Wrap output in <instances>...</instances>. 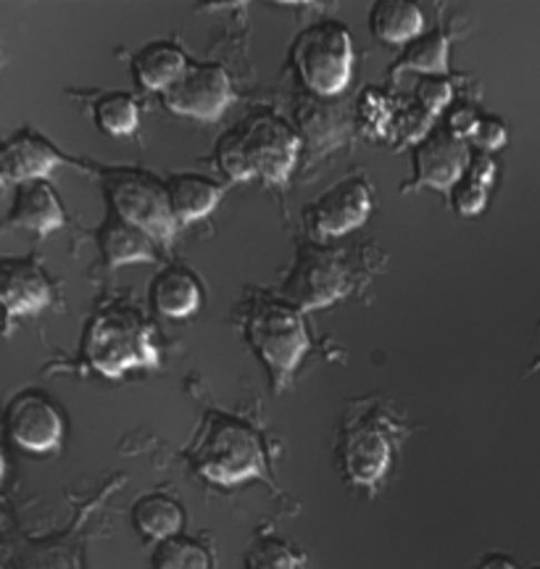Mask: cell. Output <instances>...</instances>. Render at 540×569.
<instances>
[{"label": "cell", "instance_id": "cell-1", "mask_svg": "<svg viewBox=\"0 0 540 569\" xmlns=\"http://www.w3.org/2000/svg\"><path fill=\"white\" fill-rule=\"evenodd\" d=\"M301 140L274 113H253L227 130L217 142L219 169L234 182L261 180L286 184L293 174Z\"/></svg>", "mask_w": 540, "mask_h": 569}, {"label": "cell", "instance_id": "cell-2", "mask_svg": "<svg viewBox=\"0 0 540 569\" xmlns=\"http://www.w3.org/2000/svg\"><path fill=\"white\" fill-rule=\"evenodd\" d=\"M84 359L96 372L117 380L132 367L159 365V348L151 325L138 311L113 303L90 319L84 332Z\"/></svg>", "mask_w": 540, "mask_h": 569}, {"label": "cell", "instance_id": "cell-3", "mask_svg": "<svg viewBox=\"0 0 540 569\" xmlns=\"http://www.w3.org/2000/svg\"><path fill=\"white\" fill-rule=\"evenodd\" d=\"M246 336L256 356L269 369L274 390H286L290 377L311 348L301 309L286 301L261 298L251 306V315L246 319Z\"/></svg>", "mask_w": 540, "mask_h": 569}, {"label": "cell", "instance_id": "cell-4", "mask_svg": "<svg viewBox=\"0 0 540 569\" xmlns=\"http://www.w3.org/2000/svg\"><path fill=\"white\" fill-rule=\"evenodd\" d=\"M196 469L217 486H234L264 475V448L253 427L227 415H211L193 451Z\"/></svg>", "mask_w": 540, "mask_h": 569}, {"label": "cell", "instance_id": "cell-5", "mask_svg": "<svg viewBox=\"0 0 540 569\" xmlns=\"http://www.w3.org/2000/svg\"><path fill=\"white\" fill-rule=\"evenodd\" d=\"M293 63L317 96H338L353 74V42L340 21H317L293 42Z\"/></svg>", "mask_w": 540, "mask_h": 569}, {"label": "cell", "instance_id": "cell-6", "mask_svg": "<svg viewBox=\"0 0 540 569\" xmlns=\"http://www.w3.org/2000/svg\"><path fill=\"white\" fill-rule=\"evenodd\" d=\"M103 184L109 209L146 230L156 243H172L180 224H177L172 206H169L167 182L140 172V169H111Z\"/></svg>", "mask_w": 540, "mask_h": 569}, {"label": "cell", "instance_id": "cell-7", "mask_svg": "<svg viewBox=\"0 0 540 569\" xmlns=\"http://www.w3.org/2000/svg\"><path fill=\"white\" fill-rule=\"evenodd\" d=\"M351 290V269L343 251L322 246L298 248L286 282V296L296 309H322Z\"/></svg>", "mask_w": 540, "mask_h": 569}, {"label": "cell", "instance_id": "cell-8", "mask_svg": "<svg viewBox=\"0 0 540 569\" xmlns=\"http://www.w3.org/2000/svg\"><path fill=\"white\" fill-rule=\"evenodd\" d=\"M163 106L180 117L198 122H217L232 101V80L219 63H193L188 67L172 88L161 92Z\"/></svg>", "mask_w": 540, "mask_h": 569}, {"label": "cell", "instance_id": "cell-9", "mask_svg": "<svg viewBox=\"0 0 540 569\" xmlns=\"http://www.w3.org/2000/svg\"><path fill=\"white\" fill-rule=\"evenodd\" d=\"M414 174L403 184V190L417 188H436V190H453L461 177H464L472 148L469 142L453 138L446 127H432L430 134L414 146Z\"/></svg>", "mask_w": 540, "mask_h": 569}, {"label": "cell", "instance_id": "cell-10", "mask_svg": "<svg viewBox=\"0 0 540 569\" xmlns=\"http://www.w3.org/2000/svg\"><path fill=\"white\" fill-rule=\"evenodd\" d=\"M6 432L24 451L48 453L61 443L63 417L51 398L24 390L6 409Z\"/></svg>", "mask_w": 540, "mask_h": 569}, {"label": "cell", "instance_id": "cell-11", "mask_svg": "<svg viewBox=\"0 0 540 569\" xmlns=\"http://www.w3.org/2000/svg\"><path fill=\"white\" fill-rule=\"evenodd\" d=\"M372 211V188L364 177H348L332 184L309 209V224L317 238H343L359 230Z\"/></svg>", "mask_w": 540, "mask_h": 569}, {"label": "cell", "instance_id": "cell-12", "mask_svg": "<svg viewBox=\"0 0 540 569\" xmlns=\"http://www.w3.org/2000/svg\"><path fill=\"white\" fill-rule=\"evenodd\" d=\"M53 301V284L30 259H0V309L6 319L30 317Z\"/></svg>", "mask_w": 540, "mask_h": 569}, {"label": "cell", "instance_id": "cell-13", "mask_svg": "<svg viewBox=\"0 0 540 569\" xmlns=\"http://www.w3.org/2000/svg\"><path fill=\"white\" fill-rule=\"evenodd\" d=\"M69 163L53 142L32 130H21L0 146V177L17 184L46 180L56 169Z\"/></svg>", "mask_w": 540, "mask_h": 569}, {"label": "cell", "instance_id": "cell-14", "mask_svg": "<svg viewBox=\"0 0 540 569\" xmlns=\"http://www.w3.org/2000/svg\"><path fill=\"white\" fill-rule=\"evenodd\" d=\"M6 224L38 234L61 230L67 224V213H63V203L56 196L53 184L48 180L17 184V198H13Z\"/></svg>", "mask_w": 540, "mask_h": 569}, {"label": "cell", "instance_id": "cell-15", "mask_svg": "<svg viewBox=\"0 0 540 569\" xmlns=\"http://www.w3.org/2000/svg\"><path fill=\"white\" fill-rule=\"evenodd\" d=\"M390 465V443L378 427H357L343 443V467L359 486H374Z\"/></svg>", "mask_w": 540, "mask_h": 569}, {"label": "cell", "instance_id": "cell-16", "mask_svg": "<svg viewBox=\"0 0 540 569\" xmlns=\"http://www.w3.org/2000/svg\"><path fill=\"white\" fill-rule=\"evenodd\" d=\"M98 243H101L103 259L111 269L134 264V261H156V240L151 234L127 222L113 209L106 213Z\"/></svg>", "mask_w": 540, "mask_h": 569}, {"label": "cell", "instance_id": "cell-17", "mask_svg": "<svg viewBox=\"0 0 540 569\" xmlns=\"http://www.w3.org/2000/svg\"><path fill=\"white\" fill-rule=\"evenodd\" d=\"M167 196L177 224H193L217 209L224 184L203 174H172L167 180Z\"/></svg>", "mask_w": 540, "mask_h": 569}, {"label": "cell", "instance_id": "cell-18", "mask_svg": "<svg viewBox=\"0 0 540 569\" xmlns=\"http://www.w3.org/2000/svg\"><path fill=\"white\" fill-rule=\"evenodd\" d=\"M151 301L161 317L184 319L198 311V306L203 301V288L190 269L167 267L161 274H156L151 284Z\"/></svg>", "mask_w": 540, "mask_h": 569}, {"label": "cell", "instance_id": "cell-19", "mask_svg": "<svg viewBox=\"0 0 540 569\" xmlns=\"http://www.w3.org/2000/svg\"><path fill=\"white\" fill-rule=\"evenodd\" d=\"M188 63L190 61L184 59L182 48H177L174 42L156 40L148 42L146 48H140V51L134 53L132 71L140 88L151 92H163L167 88H172Z\"/></svg>", "mask_w": 540, "mask_h": 569}, {"label": "cell", "instance_id": "cell-20", "mask_svg": "<svg viewBox=\"0 0 540 569\" xmlns=\"http://www.w3.org/2000/svg\"><path fill=\"white\" fill-rule=\"evenodd\" d=\"M369 30L386 46H409L424 30V13L409 0H380L369 11Z\"/></svg>", "mask_w": 540, "mask_h": 569}, {"label": "cell", "instance_id": "cell-21", "mask_svg": "<svg viewBox=\"0 0 540 569\" xmlns=\"http://www.w3.org/2000/svg\"><path fill=\"white\" fill-rule=\"evenodd\" d=\"M496 174H499V167H496L493 156L472 148L467 172L451 190V203L459 217H478V213L486 211L490 190L496 184Z\"/></svg>", "mask_w": 540, "mask_h": 569}, {"label": "cell", "instance_id": "cell-22", "mask_svg": "<svg viewBox=\"0 0 540 569\" xmlns=\"http://www.w3.org/2000/svg\"><path fill=\"white\" fill-rule=\"evenodd\" d=\"M184 522L182 507L174 501V498L163 493H148L138 498L132 507V525L143 538L153 540H167L180 536Z\"/></svg>", "mask_w": 540, "mask_h": 569}, {"label": "cell", "instance_id": "cell-23", "mask_svg": "<svg viewBox=\"0 0 540 569\" xmlns=\"http://www.w3.org/2000/svg\"><path fill=\"white\" fill-rule=\"evenodd\" d=\"M396 71H417L419 77H446V71H449V38L443 32L419 34L403 48L393 74Z\"/></svg>", "mask_w": 540, "mask_h": 569}, {"label": "cell", "instance_id": "cell-24", "mask_svg": "<svg viewBox=\"0 0 540 569\" xmlns=\"http://www.w3.org/2000/svg\"><path fill=\"white\" fill-rule=\"evenodd\" d=\"M92 117L96 124L101 127L111 138H124L132 134L140 124V106L130 92H103L96 103H92Z\"/></svg>", "mask_w": 540, "mask_h": 569}, {"label": "cell", "instance_id": "cell-25", "mask_svg": "<svg viewBox=\"0 0 540 569\" xmlns=\"http://www.w3.org/2000/svg\"><path fill=\"white\" fill-rule=\"evenodd\" d=\"M151 565L153 569H211V559L201 543L174 536L156 543Z\"/></svg>", "mask_w": 540, "mask_h": 569}, {"label": "cell", "instance_id": "cell-26", "mask_svg": "<svg viewBox=\"0 0 540 569\" xmlns=\"http://www.w3.org/2000/svg\"><path fill=\"white\" fill-rule=\"evenodd\" d=\"M246 569H298V557L286 540L261 538L246 551Z\"/></svg>", "mask_w": 540, "mask_h": 569}, {"label": "cell", "instance_id": "cell-27", "mask_svg": "<svg viewBox=\"0 0 540 569\" xmlns=\"http://www.w3.org/2000/svg\"><path fill=\"white\" fill-rule=\"evenodd\" d=\"M432 119L428 111L419 109L417 103H403L398 106L396 113H393V122H390V130L396 134V142H417L424 138V134H430L432 130Z\"/></svg>", "mask_w": 540, "mask_h": 569}, {"label": "cell", "instance_id": "cell-28", "mask_svg": "<svg viewBox=\"0 0 540 569\" xmlns=\"http://www.w3.org/2000/svg\"><path fill=\"white\" fill-rule=\"evenodd\" d=\"M453 101V88L446 77H419L414 90V103L430 117H440Z\"/></svg>", "mask_w": 540, "mask_h": 569}, {"label": "cell", "instance_id": "cell-29", "mask_svg": "<svg viewBox=\"0 0 540 569\" xmlns=\"http://www.w3.org/2000/svg\"><path fill=\"white\" fill-rule=\"evenodd\" d=\"M359 113H361V122H364V127H369V130H374L378 134H388L390 122H393L396 106L386 92L367 90L364 96H361Z\"/></svg>", "mask_w": 540, "mask_h": 569}, {"label": "cell", "instance_id": "cell-30", "mask_svg": "<svg viewBox=\"0 0 540 569\" xmlns=\"http://www.w3.org/2000/svg\"><path fill=\"white\" fill-rule=\"evenodd\" d=\"M507 140H509L507 124H503L499 117H488V113H482L478 132H474L472 138L474 151H482V153L501 151V148L507 146Z\"/></svg>", "mask_w": 540, "mask_h": 569}, {"label": "cell", "instance_id": "cell-31", "mask_svg": "<svg viewBox=\"0 0 540 569\" xmlns=\"http://www.w3.org/2000/svg\"><path fill=\"white\" fill-rule=\"evenodd\" d=\"M480 119H482V113L474 109V106L459 103V106H453V109L449 111V117H446V130H449L453 138L472 142L474 132H478V127H480Z\"/></svg>", "mask_w": 540, "mask_h": 569}, {"label": "cell", "instance_id": "cell-32", "mask_svg": "<svg viewBox=\"0 0 540 569\" xmlns=\"http://www.w3.org/2000/svg\"><path fill=\"white\" fill-rule=\"evenodd\" d=\"M474 569H517V565L509 557H501V553H490V557L480 559Z\"/></svg>", "mask_w": 540, "mask_h": 569}, {"label": "cell", "instance_id": "cell-33", "mask_svg": "<svg viewBox=\"0 0 540 569\" xmlns=\"http://www.w3.org/2000/svg\"><path fill=\"white\" fill-rule=\"evenodd\" d=\"M3 472H6V453L3 448H0V478H3Z\"/></svg>", "mask_w": 540, "mask_h": 569}, {"label": "cell", "instance_id": "cell-34", "mask_svg": "<svg viewBox=\"0 0 540 569\" xmlns=\"http://www.w3.org/2000/svg\"><path fill=\"white\" fill-rule=\"evenodd\" d=\"M538 330H540V325H538ZM532 369H540V359L536 361V365H532Z\"/></svg>", "mask_w": 540, "mask_h": 569}, {"label": "cell", "instance_id": "cell-35", "mask_svg": "<svg viewBox=\"0 0 540 569\" xmlns=\"http://www.w3.org/2000/svg\"><path fill=\"white\" fill-rule=\"evenodd\" d=\"M528 569H540V567H528Z\"/></svg>", "mask_w": 540, "mask_h": 569}]
</instances>
